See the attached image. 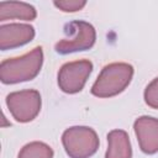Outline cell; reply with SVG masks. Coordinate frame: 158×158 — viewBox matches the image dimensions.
Returning a JSON list of instances; mask_svg holds the SVG:
<instances>
[{
    "label": "cell",
    "instance_id": "6da1fadb",
    "mask_svg": "<svg viewBox=\"0 0 158 158\" xmlns=\"http://www.w3.org/2000/svg\"><path fill=\"white\" fill-rule=\"evenodd\" d=\"M43 51L41 47L17 57L9 58L0 64V80L4 84H16L36 78L42 68Z\"/></svg>",
    "mask_w": 158,
    "mask_h": 158
},
{
    "label": "cell",
    "instance_id": "7a4b0ae2",
    "mask_svg": "<svg viewBox=\"0 0 158 158\" xmlns=\"http://www.w3.org/2000/svg\"><path fill=\"white\" fill-rule=\"evenodd\" d=\"M133 77V67L128 63H111L105 65L91 86L96 98H111L122 93Z\"/></svg>",
    "mask_w": 158,
    "mask_h": 158
},
{
    "label": "cell",
    "instance_id": "3957f363",
    "mask_svg": "<svg viewBox=\"0 0 158 158\" xmlns=\"http://www.w3.org/2000/svg\"><path fill=\"white\" fill-rule=\"evenodd\" d=\"M62 143L70 158H89L99 148V137L90 127L73 126L63 132Z\"/></svg>",
    "mask_w": 158,
    "mask_h": 158
},
{
    "label": "cell",
    "instance_id": "277c9868",
    "mask_svg": "<svg viewBox=\"0 0 158 158\" xmlns=\"http://www.w3.org/2000/svg\"><path fill=\"white\" fill-rule=\"evenodd\" d=\"M67 37L56 43L54 49L59 54H68L90 49L96 40V32L93 25L85 21H72L65 25Z\"/></svg>",
    "mask_w": 158,
    "mask_h": 158
},
{
    "label": "cell",
    "instance_id": "5b68a950",
    "mask_svg": "<svg viewBox=\"0 0 158 158\" xmlns=\"http://www.w3.org/2000/svg\"><path fill=\"white\" fill-rule=\"evenodd\" d=\"M41 95L37 90L27 89L10 93L6 96V106L17 122H30L41 111Z\"/></svg>",
    "mask_w": 158,
    "mask_h": 158
},
{
    "label": "cell",
    "instance_id": "8992f818",
    "mask_svg": "<svg viewBox=\"0 0 158 158\" xmlns=\"http://www.w3.org/2000/svg\"><path fill=\"white\" fill-rule=\"evenodd\" d=\"M93 70V63L88 59L65 63L58 72L59 89L67 94L79 93Z\"/></svg>",
    "mask_w": 158,
    "mask_h": 158
},
{
    "label": "cell",
    "instance_id": "52a82bcc",
    "mask_svg": "<svg viewBox=\"0 0 158 158\" xmlns=\"http://www.w3.org/2000/svg\"><path fill=\"white\" fill-rule=\"evenodd\" d=\"M139 148L146 154L158 152V118L151 116H141L133 123Z\"/></svg>",
    "mask_w": 158,
    "mask_h": 158
},
{
    "label": "cell",
    "instance_id": "ba28073f",
    "mask_svg": "<svg viewBox=\"0 0 158 158\" xmlns=\"http://www.w3.org/2000/svg\"><path fill=\"white\" fill-rule=\"evenodd\" d=\"M35 28L27 23H9L0 26V49H12L31 42Z\"/></svg>",
    "mask_w": 158,
    "mask_h": 158
},
{
    "label": "cell",
    "instance_id": "9c48e42d",
    "mask_svg": "<svg viewBox=\"0 0 158 158\" xmlns=\"http://www.w3.org/2000/svg\"><path fill=\"white\" fill-rule=\"evenodd\" d=\"M107 151L105 158H131L132 149L130 138L123 130H112L107 135Z\"/></svg>",
    "mask_w": 158,
    "mask_h": 158
},
{
    "label": "cell",
    "instance_id": "30bf717a",
    "mask_svg": "<svg viewBox=\"0 0 158 158\" xmlns=\"http://www.w3.org/2000/svg\"><path fill=\"white\" fill-rule=\"evenodd\" d=\"M37 16L36 9L27 4L20 1H1L0 2V21L17 19L25 21H32Z\"/></svg>",
    "mask_w": 158,
    "mask_h": 158
},
{
    "label": "cell",
    "instance_id": "8fae6325",
    "mask_svg": "<svg viewBox=\"0 0 158 158\" xmlns=\"http://www.w3.org/2000/svg\"><path fill=\"white\" fill-rule=\"evenodd\" d=\"M17 158H53V149L43 142H31L23 146Z\"/></svg>",
    "mask_w": 158,
    "mask_h": 158
},
{
    "label": "cell",
    "instance_id": "7c38bea8",
    "mask_svg": "<svg viewBox=\"0 0 158 158\" xmlns=\"http://www.w3.org/2000/svg\"><path fill=\"white\" fill-rule=\"evenodd\" d=\"M144 101L149 107L158 110V78L153 79L147 85L144 90Z\"/></svg>",
    "mask_w": 158,
    "mask_h": 158
},
{
    "label": "cell",
    "instance_id": "4fadbf2b",
    "mask_svg": "<svg viewBox=\"0 0 158 158\" xmlns=\"http://www.w3.org/2000/svg\"><path fill=\"white\" fill-rule=\"evenodd\" d=\"M86 5V1L84 0H59L54 1V6L64 12H75L81 10Z\"/></svg>",
    "mask_w": 158,
    "mask_h": 158
}]
</instances>
